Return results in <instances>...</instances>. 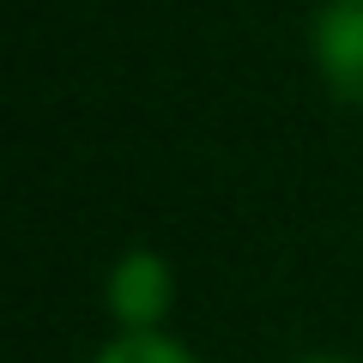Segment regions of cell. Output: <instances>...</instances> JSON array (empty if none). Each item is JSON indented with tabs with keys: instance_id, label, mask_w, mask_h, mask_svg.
Here are the masks:
<instances>
[{
	"instance_id": "obj_1",
	"label": "cell",
	"mask_w": 363,
	"mask_h": 363,
	"mask_svg": "<svg viewBox=\"0 0 363 363\" xmlns=\"http://www.w3.org/2000/svg\"><path fill=\"white\" fill-rule=\"evenodd\" d=\"M104 303L116 333H164L169 309H176V272L157 248H121L116 267L104 279Z\"/></svg>"
},
{
	"instance_id": "obj_2",
	"label": "cell",
	"mask_w": 363,
	"mask_h": 363,
	"mask_svg": "<svg viewBox=\"0 0 363 363\" xmlns=\"http://www.w3.org/2000/svg\"><path fill=\"white\" fill-rule=\"evenodd\" d=\"M309 55L339 104L363 109V0H321L309 25Z\"/></svg>"
},
{
	"instance_id": "obj_3",
	"label": "cell",
	"mask_w": 363,
	"mask_h": 363,
	"mask_svg": "<svg viewBox=\"0 0 363 363\" xmlns=\"http://www.w3.org/2000/svg\"><path fill=\"white\" fill-rule=\"evenodd\" d=\"M91 363H200V357L164 327V333H116Z\"/></svg>"
},
{
	"instance_id": "obj_4",
	"label": "cell",
	"mask_w": 363,
	"mask_h": 363,
	"mask_svg": "<svg viewBox=\"0 0 363 363\" xmlns=\"http://www.w3.org/2000/svg\"><path fill=\"white\" fill-rule=\"evenodd\" d=\"M303 363H351V357H303Z\"/></svg>"
}]
</instances>
